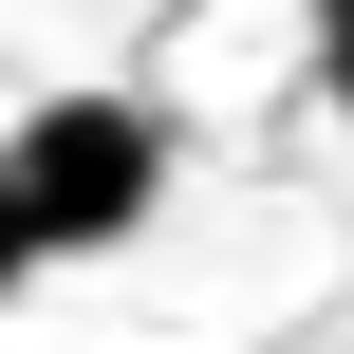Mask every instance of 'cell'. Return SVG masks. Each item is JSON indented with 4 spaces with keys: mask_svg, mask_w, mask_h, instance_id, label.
Wrapping results in <instances>:
<instances>
[{
    "mask_svg": "<svg viewBox=\"0 0 354 354\" xmlns=\"http://www.w3.org/2000/svg\"><path fill=\"white\" fill-rule=\"evenodd\" d=\"M0 168H19L37 261H112V243L168 205V112H149V93H37V112L0 131Z\"/></svg>",
    "mask_w": 354,
    "mask_h": 354,
    "instance_id": "6da1fadb",
    "label": "cell"
},
{
    "mask_svg": "<svg viewBox=\"0 0 354 354\" xmlns=\"http://www.w3.org/2000/svg\"><path fill=\"white\" fill-rule=\"evenodd\" d=\"M37 280V224H19V168H0V299Z\"/></svg>",
    "mask_w": 354,
    "mask_h": 354,
    "instance_id": "7a4b0ae2",
    "label": "cell"
},
{
    "mask_svg": "<svg viewBox=\"0 0 354 354\" xmlns=\"http://www.w3.org/2000/svg\"><path fill=\"white\" fill-rule=\"evenodd\" d=\"M317 75H336V112H354V0H317Z\"/></svg>",
    "mask_w": 354,
    "mask_h": 354,
    "instance_id": "3957f363",
    "label": "cell"
}]
</instances>
